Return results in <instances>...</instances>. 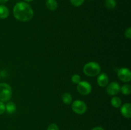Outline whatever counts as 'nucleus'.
<instances>
[{
    "label": "nucleus",
    "mask_w": 131,
    "mask_h": 130,
    "mask_svg": "<svg viewBox=\"0 0 131 130\" xmlns=\"http://www.w3.org/2000/svg\"><path fill=\"white\" fill-rule=\"evenodd\" d=\"M121 93L124 95H129L131 93V86L129 84H124L120 87Z\"/></svg>",
    "instance_id": "obj_15"
},
{
    "label": "nucleus",
    "mask_w": 131,
    "mask_h": 130,
    "mask_svg": "<svg viewBox=\"0 0 131 130\" xmlns=\"http://www.w3.org/2000/svg\"><path fill=\"white\" fill-rule=\"evenodd\" d=\"M84 1L85 0H70L72 5L74 6H76V7L81 6L83 3L84 2Z\"/></svg>",
    "instance_id": "obj_17"
},
{
    "label": "nucleus",
    "mask_w": 131,
    "mask_h": 130,
    "mask_svg": "<svg viewBox=\"0 0 131 130\" xmlns=\"http://www.w3.org/2000/svg\"><path fill=\"white\" fill-rule=\"evenodd\" d=\"M62 101L64 104L69 105L72 102V96L69 93H64L62 95Z\"/></svg>",
    "instance_id": "obj_14"
},
{
    "label": "nucleus",
    "mask_w": 131,
    "mask_h": 130,
    "mask_svg": "<svg viewBox=\"0 0 131 130\" xmlns=\"http://www.w3.org/2000/svg\"><path fill=\"white\" fill-rule=\"evenodd\" d=\"M15 19L20 22L30 21L34 16V12L30 5L25 2L17 3L13 9Z\"/></svg>",
    "instance_id": "obj_1"
},
{
    "label": "nucleus",
    "mask_w": 131,
    "mask_h": 130,
    "mask_svg": "<svg viewBox=\"0 0 131 130\" xmlns=\"http://www.w3.org/2000/svg\"><path fill=\"white\" fill-rule=\"evenodd\" d=\"M12 96V89L7 83L0 84V101L8 102Z\"/></svg>",
    "instance_id": "obj_3"
},
{
    "label": "nucleus",
    "mask_w": 131,
    "mask_h": 130,
    "mask_svg": "<svg viewBox=\"0 0 131 130\" xmlns=\"http://www.w3.org/2000/svg\"><path fill=\"white\" fill-rule=\"evenodd\" d=\"M47 130H60L58 126L56 124L52 123L47 127Z\"/></svg>",
    "instance_id": "obj_19"
},
{
    "label": "nucleus",
    "mask_w": 131,
    "mask_h": 130,
    "mask_svg": "<svg viewBox=\"0 0 131 130\" xmlns=\"http://www.w3.org/2000/svg\"><path fill=\"white\" fill-rule=\"evenodd\" d=\"M124 35L128 39H130L131 38V28L129 27L125 31V33H124Z\"/></svg>",
    "instance_id": "obj_20"
},
{
    "label": "nucleus",
    "mask_w": 131,
    "mask_h": 130,
    "mask_svg": "<svg viewBox=\"0 0 131 130\" xmlns=\"http://www.w3.org/2000/svg\"><path fill=\"white\" fill-rule=\"evenodd\" d=\"M25 1H27V2H31V1H33V0H24Z\"/></svg>",
    "instance_id": "obj_24"
},
{
    "label": "nucleus",
    "mask_w": 131,
    "mask_h": 130,
    "mask_svg": "<svg viewBox=\"0 0 131 130\" xmlns=\"http://www.w3.org/2000/svg\"><path fill=\"white\" fill-rule=\"evenodd\" d=\"M92 130H105L103 127H100V126H97V127H93V129H92Z\"/></svg>",
    "instance_id": "obj_22"
},
{
    "label": "nucleus",
    "mask_w": 131,
    "mask_h": 130,
    "mask_svg": "<svg viewBox=\"0 0 131 130\" xmlns=\"http://www.w3.org/2000/svg\"><path fill=\"white\" fill-rule=\"evenodd\" d=\"M97 84L101 87H106L109 84V77L105 73H102L98 75L97 77Z\"/></svg>",
    "instance_id": "obj_8"
},
{
    "label": "nucleus",
    "mask_w": 131,
    "mask_h": 130,
    "mask_svg": "<svg viewBox=\"0 0 131 130\" xmlns=\"http://www.w3.org/2000/svg\"><path fill=\"white\" fill-rule=\"evenodd\" d=\"M106 7L109 10H113L115 8L116 5V2L115 0H106L105 1Z\"/></svg>",
    "instance_id": "obj_16"
},
{
    "label": "nucleus",
    "mask_w": 131,
    "mask_h": 130,
    "mask_svg": "<svg viewBox=\"0 0 131 130\" xmlns=\"http://www.w3.org/2000/svg\"><path fill=\"white\" fill-rule=\"evenodd\" d=\"M46 6L48 10H51V11H54L58 8V5L56 0H47Z\"/></svg>",
    "instance_id": "obj_12"
},
{
    "label": "nucleus",
    "mask_w": 131,
    "mask_h": 130,
    "mask_svg": "<svg viewBox=\"0 0 131 130\" xmlns=\"http://www.w3.org/2000/svg\"><path fill=\"white\" fill-rule=\"evenodd\" d=\"M78 91L82 95H88L92 92V87L91 84L86 81H81L77 85Z\"/></svg>",
    "instance_id": "obj_5"
},
{
    "label": "nucleus",
    "mask_w": 131,
    "mask_h": 130,
    "mask_svg": "<svg viewBox=\"0 0 131 130\" xmlns=\"http://www.w3.org/2000/svg\"><path fill=\"white\" fill-rule=\"evenodd\" d=\"M0 80H1V76H0Z\"/></svg>",
    "instance_id": "obj_25"
},
{
    "label": "nucleus",
    "mask_w": 131,
    "mask_h": 130,
    "mask_svg": "<svg viewBox=\"0 0 131 130\" xmlns=\"http://www.w3.org/2000/svg\"><path fill=\"white\" fill-rule=\"evenodd\" d=\"M120 112L125 118L130 119L131 117V105L130 103H127L121 106Z\"/></svg>",
    "instance_id": "obj_9"
},
{
    "label": "nucleus",
    "mask_w": 131,
    "mask_h": 130,
    "mask_svg": "<svg viewBox=\"0 0 131 130\" xmlns=\"http://www.w3.org/2000/svg\"><path fill=\"white\" fill-rule=\"evenodd\" d=\"M111 104L114 108H120L122 106V99L121 98L118 96H114L111 99Z\"/></svg>",
    "instance_id": "obj_13"
},
{
    "label": "nucleus",
    "mask_w": 131,
    "mask_h": 130,
    "mask_svg": "<svg viewBox=\"0 0 131 130\" xmlns=\"http://www.w3.org/2000/svg\"><path fill=\"white\" fill-rule=\"evenodd\" d=\"M120 84L116 82H111L106 86V92L110 96H115L120 93Z\"/></svg>",
    "instance_id": "obj_7"
},
{
    "label": "nucleus",
    "mask_w": 131,
    "mask_h": 130,
    "mask_svg": "<svg viewBox=\"0 0 131 130\" xmlns=\"http://www.w3.org/2000/svg\"><path fill=\"white\" fill-rule=\"evenodd\" d=\"M10 11L8 8L6 6L3 5H0V19H6L8 17Z\"/></svg>",
    "instance_id": "obj_11"
},
{
    "label": "nucleus",
    "mask_w": 131,
    "mask_h": 130,
    "mask_svg": "<svg viewBox=\"0 0 131 130\" xmlns=\"http://www.w3.org/2000/svg\"><path fill=\"white\" fill-rule=\"evenodd\" d=\"M5 112V105L3 102L0 101V115H2Z\"/></svg>",
    "instance_id": "obj_21"
},
{
    "label": "nucleus",
    "mask_w": 131,
    "mask_h": 130,
    "mask_svg": "<svg viewBox=\"0 0 131 130\" xmlns=\"http://www.w3.org/2000/svg\"><path fill=\"white\" fill-rule=\"evenodd\" d=\"M8 0H0V3H6Z\"/></svg>",
    "instance_id": "obj_23"
},
{
    "label": "nucleus",
    "mask_w": 131,
    "mask_h": 130,
    "mask_svg": "<svg viewBox=\"0 0 131 130\" xmlns=\"http://www.w3.org/2000/svg\"><path fill=\"white\" fill-rule=\"evenodd\" d=\"M16 110L17 106L14 102L8 101L6 103V105H5V111H6V112L9 114L15 113Z\"/></svg>",
    "instance_id": "obj_10"
},
{
    "label": "nucleus",
    "mask_w": 131,
    "mask_h": 130,
    "mask_svg": "<svg viewBox=\"0 0 131 130\" xmlns=\"http://www.w3.org/2000/svg\"><path fill=\"white\" fill-rule=\"evenodd\" d=\"M71 80L74 84H78L81 82V76L78 74H74L72 76Z\"/></svg>",
    "instance_id": "obj_18"
},
{
    "label": "nucleus",
    "mask_w": 131,
    "mask_h": 130,
    "mask_svg": "<svg viewBox=\"0 0 131 130\" xmlns=\"http://www.w3.org/2000/svg\"><path fill=\"white\" fill-rule=\"evenodd\" d=\"M118 77L124 82H129L131 80V72L129 68H122L118 71Z\"/></svg>",
    "instance_id": "obj_6"
},
{
    "label": "nucleus",
    "mask_w": 131,
    "mask_h": 130,
    "mask_svg": "<svg viewBox=\"0 0 131 130\" xmlns=\"http://www.w3.org/2000/svg\"><path fill=\"white\" fill-rule=\"evenodd\" d=\"M72 110L74 113L78 115H83L86 113L87 110V105L83 101L77 100L74 101L72 103Z\"/></svg>",
    "instance_id": "obj_4"
},
{
    "label": "nucleus",
    "mask_w": 131,
    "mask_h": 130,
    "mask_svg": "<svg viewBox=\"0 0 131 130\" xmlns=\"http://www.w3.org/2000/svg\"><path fill=\"white\" fill-rule=\"evenodd\" d=\"M83 73L88 76H95L99 75L101 68L97 62L92 61L86 64L83 67Z\"/></svg>",
    "instance_id": "obj_2"
}]
</instances>
